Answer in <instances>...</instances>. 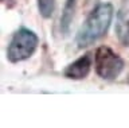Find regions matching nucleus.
<instances>
[{
	"label": "nucleus",
	"instance_id": "1",
	"mask_svg": "<svg viewBox=\"0 0 129 128\" xmlns=\"http://www.w3.org/2000/svg\"><path fill=\"white\" fill-rule=\"evenodd\" d=\"M113 6L110 3L98 4L86 18L77 34V45L79 49L95 43L108 33L113 19Z\"/></svg>",
	"mask_w": 129,
	"mask_h": 128
},
{
	"label": "nucleus",
	"instance_id": "8",
	"mask_svg": "<svg viewBox=\"0 0 129 128\" xmlns=\"http://www.w3.org/2000/svg\"><path fill=\"white\" fill-rule=\"evenodd\" d=\"M2 2L4 3V4H7L8 8H11V7L14 6V0H2Z\"/></svg>",
	"mask_w": 129,
	"mask_h": 128
},
{
	"label": "nucleus",
	"instance_id": "4",
	"mask_svg": "<svg viewBox=\"0 0 129 128\" xmlns=\"http://www.w3.org/2000/svg\"><path fill=\"white\" fill-rule=\"evenodd\" d=\"M91 54H85L81 58L75 59L74 62H71L66 69H64V77L70 80H82L86 78L87 74L90 73L91 69Z\"/></svg>",
	"mask_w": 129,
	"mask_h": 128
},
{
	"label": "nucleus",
	"instance_id": "7",
	"mask_svg": "<svg viewBox=\"0 0 129 128\" xmlns=\"http://www.w3.org/2000/svg\"><path fill=\"white\" fill-rule=\"evenodd\" d=\"M38 2V10L39 14L43 18H51L55 10V0H36Z\"/></svg>",
	"mask_w": 129,
	"mask_h": 128
},
{
	"label": "nucleus",
	"instance_id": "6",
	"mask_svg": "<svg viewBox=\"0 0 129 128\" xmlns=\"http://www.w3.org/2000/svg\"><path fill=\"white\" fill-rule=\"evenodd\" d=\"M75 4H77V0H66V4H64L63 12H62V18H60V30H62L63 34L69 33L70 23L73 20V16H74Z\"/></svg>",
	"mask_w": 129,
	"mask_h": 128
},
{
	"label": "nucleus",
	"instance_id": "2",
	"mask_svg": "<svg viewBox=\"0 0 129 128\" xmlns=\"http://www.w3.org/2000/svg\"><path fill=\"white\" fill-rule=\"evenodd\" d=\"M39 39L34 31L28 29H19L12 37L7 49V58L12 63L26 61L35 53Z\"/></svg>",
	"mask_w": 129,
	"mask_h": 128
},
{
	"label": "nucleus",
	"instance_id": "5",
	"mask_svg": "<svg viewBox=\"0 0 129 128\" xmlns=\"http://www.w3.org/2000/svg\"><path fill=\"white\" fill-rule=\"evenodd\" d=\"M116 33L118 41L124 46L129 47V2H126L117 15Z\"/></svg>",
	"mask_w": 129,
	"mask_h": 128
},
{
	"label": "nucleus",
	"instance_id": "3",
	"mask_svg": "<svg viewBox=\"0 0 129 128\" xmlns=\"http://www.w3.org/2000/svg\"><path fill=\"white\" fill-rule=\"evenodd\" d=\"M95 71L104 80H116L124 69V61L110 47L101 46L94 53Z\"/></svg>",
	"mask_w": 129,
	"mask_h": 128
}]
</instances>
